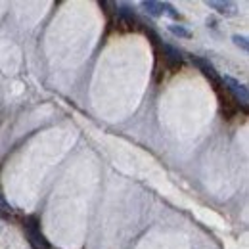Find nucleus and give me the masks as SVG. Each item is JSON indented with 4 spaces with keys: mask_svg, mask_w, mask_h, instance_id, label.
<instances>
[{
    "mask_svg": "<svg viewBox=\"0 0 249 249\" xmlns=\"http://www.w3.org/2000/svg\"><path fill=\"white\" fill-rule=\"evenodd\" d=\"M165 12H167V14L171 16V18L178 19V12H177V10H175V8L171 6V4H167V2H163V14H165Z\"/></svg>",
    "mask_w": 249,
    "mask_h": 249,
    "instance_id": "nucleus-10",
    "label": "nucleus"
},
{
    "mask_svg": "<svg viewBox=\"0 0 249 249\" xmlns=\"http://www.w3.org/2000/svg\"><path fill=\"white\" fill-rule=\"evenodd\" d=\"M169 31L173 33V35H177V36H180V38H190L192 36V33L184 29L182 25H169Z\"/></svg>",
    "mask_w": 249,
    "mask_h": 249,
    "instance_id": "nucleus-7",
    "label": "nucleus"
},
{
    "mask_svg": "<svg viewBox=\"0 0 249 249\" xmlns=\"http://www.w3.org/2000/svg\"><path fill=\"white\" fill-rule=\"evenodd\" d=\"M207 6L209 8H215L218 14H232L234 10V6L230 4V2H217V0H211V2H207Z\"/></svg>",
    "mask_w": 249,
    "mask_h": 249,
    "instance_id": "nucleus-6",
    "label": "nucleus"
},
{
    "mask_svg": "<svg viewBox=\"0 0 249 249\" xmlns=\"http://www.w3.org/2000/svg\"><path fill=\"white\" fill-rule=\"evenodd\" d=\"M25 232L29 236V242L35 249H50V244L46 242V238L40 232L38 226V218L36 217H27L25 218Z\"/></svg>",
    "mask_w": 249,
    "mask_h": 249,
    "instance_id": "nucleus-1",
    "label": "nucleus"
},
{
    "mask_svg": "<svg viewBox=\"0 0 249 249\" xmlns=\"http://www.w3.org/2000/svg\"><path fill=\"white\" fill-rule=\"evenodd\" d=\"M0 213H2V215H10V213H12V205H10L2 196H0Z\"/></svg>",
    "mask_w": 249,
    "mask_h": 249,
    "instance_id": "nucleus-9",
    "label": "nucleus"
},
{
    "mask_svg": "<svg viewBox=\"0 0 249 249\" xmlns=\"http://www.w3.org/2000/svg\"><path fill=\"white\" fill-rule=\"evenodd\" d=\"M163 58H165V62H167L169 67H177L182 62V54L175 46H171V44H163Z\"/></svg>",
    "mask_w": 249,
    "mask_h": 249,
    "instance_id": "nucleus-4",
    "label": "nucleus"
},
{
    "mask_svg": "<svg viewBox=\"0 0 249 249\" xmlns=\"http://www.w3.org/2000/svg\"><path fill=\"white\" fill-rule=\"evenodd\" d=\"M220 85H224L230 94L234 96V100L238 102V104H242L244 107H248L249 104V94H248V87L246 85H240L236 79H232V77H222L220 79Z\"/></svg>",
    "mask_w": 249,
    "mask_h": 249,
    "instance_id": "nucleus-2",
    "label": "nucleus"
},
{
    "mask_svg": "<svg viewBox=\"0 0 249 249\" xmlns=\"http://www.w3.org/2000/svg\"><path fill=\"white\" fill-rule=\"evenodd\" d=\"M232 40H234V44H236V46H240L242 50H248L249 48V42H248V38H246V36L234 35V36H232Z\"/></svg>",
    "mask_w": 249,
    "mask_h": 249,
    "instance_id": "nucleus-8",
    "label": "nucleus"
},
{
    "mask_svg": "<svg viewBox=\"0 0 249 249\" xmlns=\"http://www.w3.org/2000/svg\"><path fill=\"white\" fill-rule=\"evenodd\" d=\"M192 63H194V65H196V67H197V69H199V71H201V73H203L207 79H211V81H213L217 87L220 85V77H218V73L215 71V67H213L211 63L207 62L205 58H199V56H192Z\"/></svg>",
    "mask_w": 249,
    "mask_h": 249,
    "instance_id": "nucleus-3",
    "label": "nucleus"
},
{
    "mask_svg": "<svg viewBox=\"0 0 249 249\" xmlns=\"http://www.w3.org/2000/svg\"><path fill=\"white\" fill-rule=\"evenodd\" d=\"M142 8L150 14V16H154V18H159V16H163V4L161 2H154V0H146V2H142Z\"/></svg>",
    "mask_w": 249,
    "mask_h": 249,
    "instance_id": "nucleus-5",
    "label": "nucleus"
}]
</instances>
